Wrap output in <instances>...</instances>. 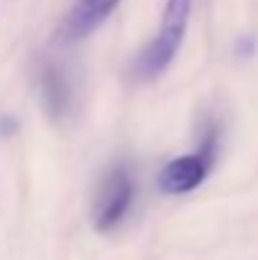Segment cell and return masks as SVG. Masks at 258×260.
<instances>
[{"instance_id":"1","label":"cell","mask_w":258,"mask_h":260,"mask_svg":"<svg viewBox=\"0 0 258 260\" xmlns=\"http://www.w3.org/2000/svg\"><path fill=\"white\" fill-rule=\"evenodd\" d=\"M190 3L192 0H167L165 5V15H162V25L157 30V36L150 41V46L137 56L132 74L139 81H152L155 76H160L172 58L177 56L185 30H187V20H190Z\"/></svg>"},{"instance_id":"2","label":"cell","mask_w":258,"mask_h":260,"mask_svg":"<svg viewBox=\"0 0 258 260\" xmlns=\"http://www.w3.org/2000/svg\"><path fill=\"white\" fill-rule=\"evenodd\" d=\"M134 197V184L132 177L124 167H114L111 172L104 177L101 189L96 194L94 205V228L99 233H109L129 210Z\"/></svg>"},{"instance_id":"3","label":"cell","mask_w":258,"mask_h":260,"mask_svg":"<svg viewBox=\"0 0 258 260\" xmlns=\"http://www.w3.org/2000/svg\"><path fill=\"white\" fill-rule=\"evenodd\" d=\"M210 167V159L203 154V152H195V154H185V157H177L165 165V170L160 172V187L162 192L167 194H182V192H190L195 189Z\"/></svg>"},{"instance_id":"4","label":"cell","mask_w":258,"mask_h":260,"mask_svg":"<svg viewBox=\"0 0 258 260\" xmlns=\"http://www.w3.org/2000/svg\"><path fill=\"white\" fill-rule=\"evenodd\" d=\"M119 5V0H79L74 13L66 20V33L71 38H84L99 23L106 20V15Z\"/></svg>"},{"instance_id":"5","label":"cell","mask_w":258,"mask_h":260,"mask_svg":"<svg viewBox=\"0 0 258 260\" xmlns=\"http://www.w3.org/2000/svg\"><path fill=\"white\" fill-rule=\"evenodd\" d=\"M43 91H46V99L53 104V111H61L66 101V88H64V79L56 71H48L43 76Z\"/></svg>"}]
</instances>
